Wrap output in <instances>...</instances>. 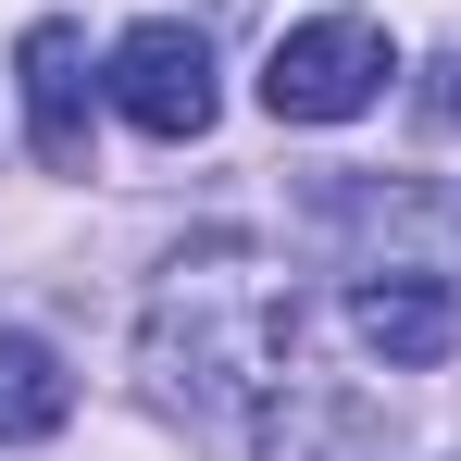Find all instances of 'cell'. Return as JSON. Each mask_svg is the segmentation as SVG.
Returning <instances> with one entry per match:
<instances>
[{"label":"cell","mask_w":461,"mask_h":461,"mask_svg":"<svg viewBox=\"0 0 461 461\" xmlns=\"http://www.w3.org/2000/svg\"><path fill=\"white\" fill-rule=\"evenodd\" d=\"M287 275L262 249H187L162 275L150 324H138V362H150V399H175L187 424H225L262 386L287 375Z\"/></svg>","instance_id":"obj_1"},{"label":"cell","mask_w":461,"mask_h":461,"mask_svg":"<svg viewBox=\"0 0 461 461\" xmlns=\"http://www.w3.org/2000/svg\"><path fill=\"white\" fill-rule=\"evenodd\" d=\"M386 76H399V38H386L375 13H312L262 63V113L275 125H349V113L386 100Z\"/></svg>","instance_id":"obj_2"},{"label":"cell","mask_w":461,"mask_h":461,"mask_svg":"<svg viewBox=\"0 0 461 461\" xmlns=\"http://www.w3.org/2000/svg\"><path fill=\"white\" fill-rule=\"evenodd\" d=\"M100 76H113V113L138 138H200L212 125V50H200V25H125Z\"/></svg>","instance_id":"obj_3"},{"label":"cell","mask_w":461,"mask_h":461,"mask_svg":"<svg viewBox=\"0 0 461 461\" xmlns=\"http://www.w3.org/2000/svg\"><path fill=\"white\" fill-rule=\"evenodd\" d=\"M13 87H25L38 162H50V175H87V113L113 100V76L87 63V38L76 25H25V38H13Z\"/></svg>","instance_id":"obj_4"},{"label":"cell","mask_w":461,"mask_h":461,"mask_svg":"<svg viewBox=\"0 0 461 461\" xmlns=\"http://www.w3.org/2000/svg\"><path fill=\"white\" fill-rule=\"evenodd\" d=\"M349 337L375 349L386 375L449 362V349H461V300H449V275H362V287H349Z\"/></svg>","instance_id":"obj_5"},{"label":"cell","mask_w":461,"mask_h":461,"mask_svg":"<svg viewBox=\"0 0 461 461\" xmlns=\"http://www.w3.org/2000/svg\"><path fill=\"white\" fill-rule=\"evenodd\" d=\"M63 411H76V375H63V349H50V337H0V449H38V437H63Z\"/></svg>","instance_id":"obj_6"}]
</instances>
